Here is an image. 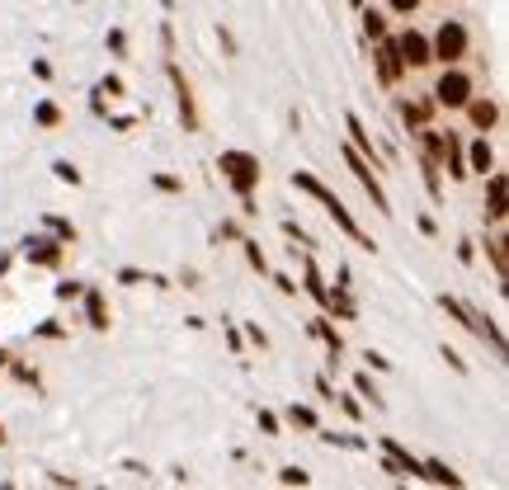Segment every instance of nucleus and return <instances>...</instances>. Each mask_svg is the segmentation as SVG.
<instances>
[{
    "instance_id": "f257e3e1",
    "label": "nucleus",
    "mask_w": 509,
    "mask_h": 490,
    "mask_svg": "<svg viewBox=\"0 0 509 490\" xmlns=\"http://www.w3.org/2000/svg\"><path fill=\"white\" fill-rule=\"evenodd\" d=\"M439 306L448 311V321H457V326H467L477 340H486L490 349H495V358H505V330H500V321H490L481 306H467L462 297H453V293H439Z\"/></svg>"
},
{
    "instance_id": "f03ea898",
    "label": "nucleus",
    "mask_w": 509,
    "mask_h": 490,
    "mask_svg": "<svg viewBox=\"0 0 509 490\" xmlns=\"http://www.w3.org/2000/svg\"><path fill=\"white\" fill-rule=\"evenodd\" d=\"M217 170H222V179L236 189V198H241V193H255L260 179H265L260 156H250V151H241V146H227V151L217 156Z\"/></svg>"
},
{
    "instance_id": "7ed1b4c3",
    "label": "nucleus",
    "mask_w": 509,
    "mask_h": 490,
    "mask_svg": "<svg viewBox=\"0 0 509 490\" xmlns=\"http://www.w3.org/2000/svg\"><path fill=\"white\" fill-rule=\"evenodd\" d=\"M429 52H434V61H443V66L462 61V57H467V24H462V19H443L439 33L429 38Z\"/></svg>"
},
{
    "instance_id": "20e7f679",
    "label": "nucleus",
    "mask_w": 509,
    "mask_h": 490,
    "mask_svg": "<svg viewBox=\"0 0 509 490\" xmlns=\"http://www.w3.org/2000/svg\"><path fill=\"white\" fill-rule=\"evenodd\" d=\"M345 165H349V175H354V179H358V184L368 189V198H373V208H377V213H382V217H392V198H387V189H382V179H377V170H373V165L363 161V156H358L354 146H345Z\"/></svg>"
},
{
    "instance_id": "39448f33",
    "label": "nucleus",
    "mask_w": 509,
    "mask_h": 490,
    "mask_svg": "<svg viewBox=\"0 0 509 490\" xmlns=\"http://www.w3.org/2000/svg\"><path fill=\"white\" fill-rule=\"evenodd\" d=\"M19 255H24L33 269H61V259H66V245L48 236V231H38V236H24L19 241Z\"/></svg>"
},
{
    "instance_id": "423d86ee",
    "label": "nucleus",
    "mask_w": 509,
    "mask_h": 490,
    "mask_svg": "<svg viewBox=\"0 0 509 490\" xmlns=\"http://www.w3.org/2000/svg\"><path fill=\"white\" fill-rule=\"evenodd\" d=\"M165 76H170V85H175L180 128H184V133H198V104H193V85H189V76L180 71V61H175V57H165Z\"/></svg>"
},
{
    "instance_id": "0eeeda50",
    "label": "nucleus",
    "mask_w": 509,
    "mask_h": 490,
    "mask_svg": "<svg viewBox=\"0 0 509 490\" xmlns=\"http://www.w3.org/2000/svg\"><path fill=\"white\" fill-rule=\"evenodd\" d=\"M467 99H472V76L453 61V66L439 76V85H434V104H443V109H462Z\"/></svg>"
},
{
    "instance_id": "6e6552de",
    "label": "nucleus",
    "mask_w": 509,
    "mask_h": 490,
    "mask_svg": "<svg viewBox=\"0 0 509 490\" xmlns=\"http://www.w3.org/2000/svg\"><path fill=\"white\" fill-rule=\"evenodd\" d=\"M396 52H401L405 71H410V66H429V61H434V52H429V38L420 33V28H405V33H396Z\"/></svg>"
},
{
    "instance_id": "1a4fd4ad",
    "label": "nucleus",
    "mask_w": 509,
    "mask_h": 490,
    "mask_svg": "<svg viewBox=\"0 0 509 490\" xmlns=\"http://www.w3.org/2000/svg\"><path fill=\"white\" fill-rule=\"evenodd\" d=\"M377 81L382 85H396L405 76V61H401V52H396V38H377Z\"/></svg>"
},
{
    "instance_id": "9d476101",
    "label": "nucleus",
    "mask_w": 509,
    "mask_h": 490,
    "mask_svg": "<svg viewBox=\"0 0 509 490\" xmlns=\"http://www.w3.org/2000/svg\"><path fill=\"white\" fill-rule=\"evenodd\" d=\"M505 175L500 170H490L486 175V222L490 226H505V213H509V198H505Z\"/></svg>"
},
{
    "instance_id": "9b49d317",
    "label": "nucleus",
    "mask_w": 509,
    "mask_h": 490,
    "mask_svg": "<svg viewBox=\"0 0 509 490\" xmlns=\"http://www.w3.org/2000/svg\"><path fill=\"white\" fill-rule=\"evenodd\" d=\"M81 306H85V326L90 330H99L104 335L108 326H113V311H108V297L95 288V283H85V293H81Z\"/></svg>"
},
{
    "instance_id": "f8f14e48",
    "label": "nucleus",
    "mask_w": 509,
    "mask_h": 490,
    "mask_svg": "<svg viewBox=\"0 0 509 490\" xmlns=\"http://www.w3.org/2000/svg\"><path fill=\"white\" fill-rule=\"evenodd\" d=\"M297 259H302V293L316 302V306H325V297H330V283L321 278V269H316V259H311V250H297Z\"/></svg>"
},
{
    "instance_id": "ddd939ff",
    "label": "nucleus",
    "mask_w": 509,
    "mask_h": 490,
    "mask_svg": "<svg viewBox=\"0 0 509 490\" xmlns=\"http://www.w3.org/2000/svg\"><path fill=\"white\" fill-rule=\"evenodd\" d=\"M345 133H349V146L363 156V161L373 165V170H382V161H377V146H373V133L363 128V118L358 113H345Z\"/></svg>"
},
{
    "instance_id": "4468645a",
    "label": "nucleus",
    "mask_w": 509,
    "mask_h": 490,
    "mask_svg": "<svg viewBox=\"0 0 509 490\" xmlns=\"http://www.w3.org/2000/svg\"><path fill=\"white\" fill-rule=\"evenodd\" d=\"M377 448H382V453H387V458L396 462V471H401V476H410V481H420V458H415V453H410L405 443H396L392 434H382V438H377Z\"/></svg>"
},
{
    "instance_id": "2eb2a0df",
    "label": "nucleus",
    "mask_w": 509,
    "mask_h": 490,
    "mask_svg": "<svg viewBox=\"0 0 509 490\" xmlns=\"http://www.w3.org/2000/svg\"><path fill=\"white\" fill-rule=\"evenodd\" d=\"M439 170H448V179H467V156H462L457 133H443V156H439Z\"/></svg>"
},
{
    "instance_id": "dca6fc26",
    "label": "nucleus",
    "mask_w": 509,
    "mask_h": 490,
    "mask_svg": "<svg viewBox=\"0 0 509 490\" xmlns=\"http://www.w3.org/2000/svg\"><path fill=\"white\" fill-rule=\"evenodd\" d=\"M462 109H467V118H472L477 133H490V128L500 123V104H495V99H467Z\"/></svg>"
},
{
    "instance_id": "f3484780",
    "label": "nucleus",
    "mask_w": 509,
    "mask_h": 490,
    "mask_svg": "<svg viewBox=\"0 0 509 490\" xmlns=\"http://www.w3.org/2000/svg\"><path fill=\"white\" fill-rule=\"evenodd\" d=\"M462 156H467V175H490L495 170V151H490L486 137H477L472 146H462Z\"/></svg>"
},
{
    "instance_id": "a211bd4d",
    "label": "nucleus",
    "mask_w": 509,
    "mask_h": 490,
    "mask_svg": "<svg viewBox=\"0 0 509 490\" xmlns=\"http://www.w3.org/2000/svg\"><path fill=\"white\" fill-rule=\"evenodd\" d=\"M307 335H316L325 349H330V358H340V354H345V335L330 326V316H311V321H307Z\"/></svg>"
},
{
    "instance_id": "6ab92c4d",
    "label": "nucleus",
    "mask_w": 509,
    "mask_h": 490,
    "mask_svg": "<svg viewBox=\"0 0 509 490\" xmlns=\"http://www.w3.org/2000/svg\"><path fill=\"white\" fill-rule=\"evenodd\" d=\"M481 250H486V259H490V269H495V278L505 283V278H509V250H505V236H500V231H490V236L481 241Z\"/></svg>"
},
{
    "instance_id": "aec40b11",
    "label": "nucleus",
    "mask_w": 509,
    "mask_h": 490,
    "mask_svg": "<svg viewBox=\"0 0 509 490\" xmlns=\"http://www.w3.org/2000/svg\"><path fill=\"white\" fill-rule=\"evenodd\" d=\"M420 481H434V486H462V476H457L448 462H439V458H429V462H420Z\"/></svg>"
},
{
    "instance_id": "412c9836",
    "label": "nucleus",
    "mask_w": 509,
    "mask_h": 490,
    "mask_svg": "<svg viewBox=\"0 0 509 490\" xmlns=\"http://www.w3.org/2000/svg\"><path fill=\"white\" fill-rule=\"evenodd\" d=\"M396 109H401V123L410 128V133H415V128H425V123H429V113H434V99H401Z\"/></svg>"
},
{
    "instance_id": "4be33fe9",
    "label": "nucleus",
    "mask_w": 509,
    "mask_h": 490,
    "mask_svg": "<svg viewBox=\"0 0 509 490\" xmlns=\"http://www.w3.org/2000/svg\"><path fill=\"white\" fill-rule=\"evenodd\" d=\"M38 222H43V231H48V236H57L61 245H76V236H81V231H76V222L57 217V213H43Z\"/></svg>"
},
{
    "instance_id": "5701e85b",
    "label": "nucleus",
    "mask_w": 509,
    "mask_h": 490,
    "mask_svg": "<svg viewBox=\"0 0 509 490\" xmlns=\"http://www.w3.org/2000/svg\"><path fill=\"white\" fill-rule=\"evenodd\" d=\"M283 420L297 424V429H307V434H316V429H321V415H316L311 406H302V401H293V406L283 410Z\"/></svg>"
},
{
    "instance_id": "b1692460",
    "label": "nucleus",
    "mask_w": 509,
    "mask_h": 490,
    "mask_svg": "<svg viewBox=\"0 0 509 490\" xmlns=\"http://www.w3.org/2000/svg\"><path fill=\"white\" fill-rule=\"evenodd\" d=\"M316 438H321V443H330V448H349V453H368V438H363V434H335V429H316Z\"/></svg>"
},
{
    "instance_id": "393cba45",
    "label": "nucleus",
    "mask_w": 509,
    "mask_h": 490,
    "mask_svg": "<svg viewBox=\"0 0 509 490\" xmlns=\"http://www.w3.org/2000/svg\"><path fill=\"white\" fill-rule=\"evenodd\" d=\"M354 396H363L373 410H387V396L377 391V382L368 378V373H354Z\"/></svg>"
},
{
    "instance_id": "a878e982",
    "label": "nucleus",
    "mask_w": 509,
    "mask_h": 490,
    "mask_svg": "<svg viewBox=\"0 0 509 490\" xmlns=\"http://www.w3.org/2000/svg\"><path fill=\"white\" fill-rule=\"evenodd\" d=\"M420 175H425V189L434 203H443V170H439V161H429V156H420Z\"/></svg>"
},
{
    "instance_id": "bb28decb",
    "label": "nucleus",
    "mask_w": 509,
    "mask_h": 490,
    "mask_svg": "<svg viewBox=\"0 0 509 490\" xmlns=\"http://www.w3.org/2000/svg\"><path fill=\"white\" fill-rule=\"evenodd\" d=\"M5 368H10V378L19 382V386H33V391H43V373H38V368H28V363H19V358H10Z\"/></svg>"
},
{
    "instance_id": "cd10ccee",
    "label": "nucleus",
    "mask_w": 509,
    "mask_h": 490,
    "mask_svg": "<svg viewBox=\"0 0 509 490\" xmlns=\"http://www.w3.org/2000/svg\"><path fill=\"white\" fill-rule=\"evenodd\" d=\"M33 123L48 128V133L61 128V109H57V99H38V104H33Z\"/></svg>"
},
{
    "instance_id": "c85d7f7f",
    "label": "nucleus",
    "mask_w": 509,
    "mask_h": 490,
    "mask_svg": "<svg viewBox=\"0 0 509 490\" xmlns=\"http://www.w3.org/2000/svg\"><path fill=\"white\" fill-rule=\"evenodd\" d=\"M104 48H108V57H118V61H128V52H133V48H128V28H108L104 33Z\"/></svg>"
},
{
    "instance_id": "c756f323",
    "label": "nucleus",
    "mask_w": 509,
    "mask_h": 490,
    "mask_svg": "<svg viewBox=\"0 0 509 490\" xmlns=\"http://www.w3.org/2000/svg\"><path fill=\"white\" fill-rule=\"evenodd\" d=\"M415 137H420V146H425V156L429 161H439V156H443V133H434V128H415Z\"/></svg>"
},
{
    "instance_id": "7c9ffc66",
    "label": "nucleus",
    "mask_w": 509,
    "mask_h": 490,
    "mask_svg": "<svg viewBox=\"0 0 509 490\" xmlns=\"http://www.w3.org/2000/svg\"><path fill=\"white\" fill-rule=\"evenodd\" d=\"M236 245H241V250H245V259H250V269H255V273H269V255H265V250H260V241H250V236H241V241H236Z\"/></svg>"
},
{
    "instance_id": "2f4dec72",
    "label": "nucleus",
    "mask_w": 509,
    "mask_h": 490,
    "mask_svg": "<svg viewBox=\"0 0 509 490\" xmlns=\"http://www.w3.org/2000/svg\"><path fill=\"white\" fill-rule=\"evenodd\" d=\"M52 175L61 179V184H71V189H76V184L85 179V175H81V170H76L71 161H66V156H57V161H52Z\"/></svg>"
},
{
    "instance_id": "473e14b6",
    "label": "nucleus",
    "mask_w": 509,
    "mask_h": 490,
    "mask_svg": "<svg viewBox=\"0 0 509 490\" xmlns=\"http://www.w3.org/2000/svg\"><path fill=\"white\" fill-rule=\"evenodd\" d=\"M151 189H156V193H184V179H180V175L156 170V175H151Z\"/></svg>"
},
{
    "instance_id": "72a5a7b5",
    "label": "nucleus",
    "mask_w": 509,
    "mask_h": 490,
    "mask_svg": "<svg viewBox=\"0 0 509 490\" xmlns=\"http://www.w3.org/2000/svg\"><path fill=\"white\" fill-rule=\"evenodd\" d=\"M255 424H260V429H265L269 438H278V434H283V424H278V415H273V410H269V406H255Z\"/></svg>"
},
{
    "instance_id": "f704fd0d",
    "label": "nucleus",
    "mask_w": 509,
    "mask_h": 490,
    "mask_svg": "<svg viewBox=\"0 0 509 490\" xmlns=\"http://www.w3.org/2000/svg\"><path fill=\"white\" fill-rule=\"evenodd\" d=\"M363 33H368V38H387V19H382V10H363Z\"/></svg>"
},
{
    "instance_id": "c9c22d12",
    "label": "nucleus",
    "mask_w": 509,
    "mask_h": 490,
    "mask_svg": "<svg viewBox=\"0 0 509 490\" xmlns=\"http://www.w3.org/2000/svg\"><path fill=\"white\" fill-rule=\"evenodd\" d=\"M33 340H66V326H61L57 316H48V321L33 326Z\"/></svg>"
},
{
    "instance_id": "e433bc0d",
    "label": "nucleus",
    "mask_w": 509,
    "mask_h": 490,
    "mask_svg": "<svg viewBox=\"0 0 509 490\" xmlns=\"http://www.w3.org/2000/svg\"><path fill=\"white\" fill-rule=\"evenodd\" d=\"M52 293H57V302H81L85 283H81V278H61V283H57Z\"/></svg>"
},
{
    "instance_id": "4c0bfd02",
    "label": "nucleus",
    "mask_w": 509,
    "mask_h": 490,
    "mask_svg": "<svg viewBox=\"0 0 509 490\" xmlns=\"http://www.w3.org/2000/svg\"><path fill=\"white\" fill-rule=\"evenodd\" d=\"M95 90H99V95H108V99H123V95H128L123 76H113V71H108V76H99V85H95Z\"/></svg>"
},
{
    "instance_id": "58836bf2",
    "label": "nucleus",
    "mask_w": 509,
    "mask_h": 490,
    "mask_svg": "<svg viewBox=\"0 0 509 490\" xmlns=\"http://www.w3.org/2000/svg\"><path fill=\"white\" fill-rule=\"evenodd\" d=\"M222 335H227V344H231V354L241 358V354H245V335H241V326H236V321H227V316H222Z\"/></svg>"
},
{
    "instance_id": "ea45409f",
    "label": "nucleus",
    "mask_w": 509,
    "mask_h": 490,
    "mask_svg": "<svg viewBox=\"0 0 509 490\" xmlns=\"http://www.w3.org/2000/svg\"><path fill=\"white\" fill-rule=\"evenodd\" d=\"M113 278H118L123 288H142V283H151V273H146V269H133V264H123Z\"/></svg>"
},
{
    "instance_id": "a19ab883",
    "label": "nucleus",
    "mask_w": 509,
    "mask_h": 490,
    "mask_svg": "<svg viewBox=\"0 0 509 490\" xmlns=\"http://www.w3.org/2000/svg\"><path fill=\"white\" fill-rule=\"evenodd\" d=\"M278 486H311V471H302V467H278Z\"/></svg>"
},
{
    "instance_id": "79ce46f5",
    "label": "nucleus",
    "mask_w": 509,
    "mask_h": 490,
    "mask_svg": "<svg viewBox=\"0 0 509 490\" xmlns=\"http://www.w3.org/2000/svg\"><path fill=\"white\" fill-rule=\"evenodd\" d=\"M330 401H335V406L345 410L349 420H363V401H358V396H340V391H335V396H330Z\"/></svg>"
},
{
    "instance_id": "37998d69",
    "label": "nucleus",
    "mask_w": 509,
    "mask_h": 490,
    "mask_svg": "<svg viewBox=\"0 0 509 490\" xmlns=\"http://www.w3.org/2000/svg\"><path fill=\"white\" fill-rule=\"evenodd\" d=\"M283 236H288L293 245H302V250H311V236H307V231H302L293 217H283Z\"/></svg>"
},
{
    "instance_id": "c03bdc74",
    "label": "nucleus",
    "mask_w": 509,
    "mask_h": 490,
    "mask_svg": "<svg viewBox=\"0 0 509 490\" xmlns=\"http://www.w3.org/2000/svg\"><path fill=\"white\" fill-rule=\"evenodd\" d=\"M104 123L113 128V133H133V128H137V118H133V113H104Z\"/></svg>"
},
{
    "instance_id": "a18cd8bd",
    "label": "nucleus",
    "mask_w": 509,
    "mask_h": 490,
    "mask_svg": "<svg viewBox=\"0 0 509 490\" xmlns=\"http://www.w3.org/2000/svg\"><path fill=\"white\" fill-rule=\"evenodd\" d=\"M443 363H448V368H453L457 378H467V373H472V368H467V358L457 354V349H448V344H443Z\"/></svg>"
},
{
    "instance_id": "49530a36",
    "label": "nucleus",
    "mask_w": 509,
    "mask_h": 490,
    "mask_svg": "<svg viewBox=\"0 0 509 490\" xmlns=\"http://www.w3.org/2000/svg\"><path fill=\"white\" fill-rule=\"evenodd\" d=\"M363 363H368V373H392V358L377 354V349H368V354H363Z\"/></svg>"
},
{
    "instance_id": "de8ad7c7",
    "label": "nucleus",
    "mask_w": 509,
    "mask_h": 490,
    "mask_svg": "<svg viewBox=\"0 0 509 490\" xmlns=\"http://www.w3.org/2000/svg\"><path fill=\"white\" fill-rule=\"evenodd\" d=\"M457 264H467V269L477 264V241H467V236L457 241Z\"/></svg>"
},
{
    "instance_id": "09e8293b",
    "label": "nucleus",
    "mask_w": 509,
    "mask_h": 490,
    "mask_svg": "<svg viewBox=\"0 0 509 490\" xmlns=\"http://www.w3.org/2000/svg\"><path fill=\"white\" fill-rule=\"evenodd\" d=\"M28 71H33V81H52V61H48V57H33Z\"/></svg>"
},
{
    "instance_id": "8fccbe9b",
    "label": "nucleus",
    "mask_w": 509,
    "mask_h": 490,
    "mask_svg": "<svg viewBox=\"0 0 509 490\" xmlns=\"http://www.w3.org/2000/svg\"><path fill=\"white\" fill-rule=\"evenodd\" d=\"M245 340H250V344H255V349H269V335L260 326H255V321H245V330H241Z\"/></svg>"
},
{
    "instance_id": "3c124183",
    "label": "nucleus",
    "mask_w": 509,
    "mask_h": 490,
    "mask_svg": "<svg viewBox=\"0 0 509 490\" xmlns=\"http://www.w3.org/2000/svg\"><path fill=\"white\" fill-rule=\"evenodd\" d=\"M269 283H273V288H278L283 297H297V283L288 278V273H269Z\"/></svg>"
},
{
    "instance_id": "603ef678",
    "label": "nucleus",
    "mask_w": 509,
    "mask_h": 490,
    "mask_svg": "<svg viewBox=\"0 0 509 490\" xmlns=\"http://www.w3.org/2000/svg\"><path fill=\"white\" fill-rule=\"evenodd\" d=\"M161 52L175 57V24H170V19H161Z\"/></svg>"
},
{
    "instance_id": "864d4df0",
    "label": "nucleus",
    "mask_w": 509,
    "mask_h": 490,
    "mask_svg": "<svg viewBox=\"0 0 509 490\" xmlns=\"http://www.w3.org/2000/svg\"><path fill=\"white\" fill-rule=\"evenodd\" d=\"M217 241H241V222H222V226H217Z\"/></svg>"
},
{
    "instance_id": "5fc2aeb1",
    "label": "nucleus",
    "mask_w": 509,
    "mask_h": 490,
    "mask_svg": "<svg viewBox=\"0 0 509 490\" xmlns=\"http://www.w3.org/2000/svg\"><path fill=\"white\" fill-rule=\"evenodd\" d=\"M415 226H420V231H425L429 241H439V222L429 217V213H420V217H415Z\"/></svg>"
},
{
    "instance_id": "6e6d98bb",
    "label": "nucleus",
    "mask_w": 509,
    "mask_h": 490,
    "mask_svg": "<svg viewBox=\"0 0 509 490\" xmlns=\"http://www.w3.org/2000/svg\"><path fill=\"white\" fill-rule=\"evenodd\" d=\"M335 278H340V283H335L340 293H354V273H349V264H340V269H335Z\"/></svg>"
},
{
    "instance_id": "4d7b16f0",
    "label": "nucleus",
    "mask_w": 509,
    "mask_h": 490,
    "mask_svg": "<svg viewBox=\"0 0 509 490\" xmlns=\"http://www.w3.org/2000/svg\"><path fill=\"white\" fill-rule=\"evenodd\" d=\"M392 5V14H415L420 10V0H387Z\"/></svg>"
},
{
    "instance_id": "13d9d810",
    "label": "nucleus",
    "mask_w": 509,
    "mask_h": 490,
    "mask_svg": "<svg viewBox=\"0 0 509 490\" xmlns=\"http://www.w3.org/2000/svg\"><path fill=\"white\" fill-rule=\"evenodd\" d=\"M180 283H184V288H203V278H198V269H180Z\"/></svg>"
},
{
    "instance_id": "bf43d9fd",
    "label": "nucleus",
    "mask_w": 509,
    "mask_h": 490,
    "mask_svg": "<svg viewBox=\"0 0 509 490\" xmlns=\"http://www.w3.org/2000/svg\"><path fill=\"white\" fill-rule=\"evenodd\" d=\"M217 43H222L227 52H236V38H231V28H222V24H217Z\"/></svg>"
},
{
    "instance_id": "052dcab7",
    "label": "nucleus",
    "mask_w": 509,
    "mask_h": 490,
    "mask_svg": "<svg viewBox=\"0 0 509 490\" xmlns=\"http://www.w3.org/2000/svg\"><path fill=\"white\" fill-rule=\"evenodd\" d=\"M316 396H321V401H330V396H335V386H330V378H325V373L316 378Z\"/></svg>"
},
{
    "instance_id": "680f3d73",
    "label": "nucleus",
    "mask_w": 509,
    "mask_h": 490,
    "mask_svg": "<svg viewBox=\"0 0 509 490\" xmlns=\"http://www.w3.org/2000/svg\"><path fill=\"white\" fill-rule=\"evenodd\" d=\"M10 264H15V255H10V250H5V255H0V278H5V273H10Z\"/></svg>"
},
{
    "instance_id": "e2e57ef3",
    "label": "nucleus",
    "mask_w": 509,
    "mask_h": 490,
    "mask_svg": "<svg viewBox=\"0 0 509 490\" xmlns=\"http://www.w3.org/2000/svg\"><path fill=\"white\" fill-rule=\"evenodd\" d=\"M10 358H15V354H10V349H5V344H0V368H5V363H10Z\"/></svg>"
},
{
    "instance_id": "0e129e2a",
    "label": "nucleus",
    "mask_w": 509,
    "mask_h": 490,
    "mask_svg": "<svg viewBox=\"0 0 509 490\" xmlns=\"http://www.w3.org/2000/svg\"><path fill=\"white\" fill-rule=\"evenodd\" d=\"M5 443H10V434H5V424H0V448H5Z\"/></svg>"
},
{
    "instance_id": "69168bd1",
    "label": "nucleus",
    "mask_w": 509,
    "mask_h": 490,
    "mask_svg": "<svg viewBox=\"0 0 509 490\" xmlns=\"http://www.w3.org/2000/svg\"><path fill=\"white\" fill-rule=\"evenodd\" d=\"M349 5H354V10H363V0H349Z\"/></svg>"
}]
</instances>
